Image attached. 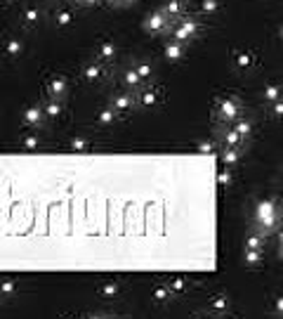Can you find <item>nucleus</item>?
Here are the masks:
<instances>
[{
    "mask_svg": "<svg viewBox=\"0 0 283 319\" xmlns=\"http://www.w3.org/2000/svg\"><path fill=\"white\" fill-rule=\"evenodd\" d=\"M255 225L257 232H262L265 237L272 234V232H279L283 225V208L272 199L260 201L255 210Z\"/></svg>",
    "mask_w": 283,
    "mask_h": 319,
    "instance_id": "nucleus-1",
    "label": "nucleus"
},
{
    "mask_svg": "<svg viewBox=\"0 0 283 319\" xmlns=\"http://www.w3.org/2000/svg\"><path fill=\"white\" fill-rule=\"evenodd\" d=\"M172 21H175V19H170L163 9H158V12H153V14H149V17L144 19V31L156 33V36H163V33H170Z\"/></svg>",
    "mask_w": 283,
    "mask_h": 319,
    "instance_id": "nucleus-2",
    "label": "nucleus"
},
{
    "mask_svg": "<svg viewBox=\"0 0 283 319\" xmlns=\"http://www.w3.org/2000/svg\"><path fill=\"white\" fill-rule=\"evenodd\" d=\"M198 31V24L194 19H179L170 26V40H179V43H189L191 38L196 36Z\"/></svg>",
    "mask_w": 283,
    "mask_h": 319,
    "instance_id": "nucleus-3",
    "label": "nucleus"
},
{
    "mask_svg": "<svg viewBox=\"0 0 283 319\" xmlns=\"http://www.w3.org/2000/svg\"><path fill=\"white\" fill-rule=\"evenodd\" d=\"M220 119L227 121V123H234L236 119H241V104H239V100H234V97L222 100L220 102Z\"/></svg>",
    "mask_w": 283,
    "mask_h": 319,
    "instance_id": "nucleus-4",
    "label": "nucleus"
},
{
    "mask_svg": "<svg viewBox=\"0 0 283 319\" xmlns=\"http://www.w3.org/2000/svg\"><path fill=\"white\" fill-rule=\"evenodd\" d=\"M111 107H114L116 114H125V111L133 109V95L130 92H116L114 100H111Z\"/></svg>",
    "mask_w": 283,
    "mask_h": 319,
    "instance_id": "nucleus-5",
    "label": "nucleus"
},
{
    "mask_svg": "<svg viewBox=\"0 0 283 319\" xmlns=\"http://www.w3.org/2000/svg\"><path fill=\"white\" fill-rule=\"evenodd\" d=\"M186 52V45L184 43H179V40H168V45H165V57H168L170 62H179Z\"/></svg>",
    "mask_w": 283,
    "mask_h": 319,
    "instance_id": "nucleus-6",
    "label": "nucleus"
},
{
    "mask_svg": "<svg viewBox=\"0 0 283 319\" xmlns=\"http://www.w3.org/2000/svg\"><path fill=\"white\" fill-rule=\"evenodd\" d=\"M50 92H52V97H66V92H69V81L64 78V76H57L50 81Z\"/></svg>",
    "mask_w": 283,
    "mask_h": 319,
    "instance_id": "nucleus-7",
    "label": "nucleus"
},
{
    "mask_svg": "<svg viewBox=\"0 0 283 319\" xmlns=\"http://www.w3.org/2000/svg\"><path fill=\"white\" fill-rule=\"evenodd\" d=\"M43 119H45V114H43L40 107H33V109H28L26 114H24V123L31 126V128H38L40 123H43Z\"/></svg>",
    "mask_w": 283,
    "mask_h": 319,
    "instance_id": "nucleus-8",
    "label": "nucleus"
},
{
    "mask_svg": "<svg viewBox=\"0 0 283 319\" xmlns=\"http://www.w3.org/2000/svg\"><path fill=\"white\" fill-rule=\"evenodd\" d=\"M262 100H265L267 104H272V102H276V100H283V88L281 85H267L265 90H262Z\"/></svg>",
    "mask_w": 283,
    "mask_h": 319,
    "instance_id": "nucleus-9",
    "label": "nucleus"
},
{
    "mask_svg": "<svg viewBox=\"0 0 283 319\" xmlns=\"http://www.w3.org/2000/svg\"><path fill=\"white\" fill-rule=\"evenodd\" d=\"M222 140H224V145L231 147V149H239L241 142H243V137H241L234 128H227V130H224V135H222Z\"/></svg>",
    "mask_w": 283,
    "mask_h": 319,
    "instance_id": "nucleus-10",
    "label": "nucleus"
},
{
    "mask_svg": "<svg viewBox=\"0 0 283 319\" xmlns=\"http://www.w3.org/2000/svg\"><path fill=\"white\" fill-rule=\"evenodd\" d=\"M40 109H43V114L47 116V119H57V116L62 114V104H59L57 100H50V102H45Z\"/></svg>",
    "mask_w": 283,
    "mask_h": 319,
    "instance_id": "nucleus-11",
    "label": "nucleus"
},
{
    "mask_svg": "<svg viewBox=\"0 0 283 319\" xmlns=\"http://www.w3.org/2000/svg\"><path fill=\"white\" fill-rule=\"evenodd\" d=\"M246 248H255V251H262V248H265V234L255 229V232H253V234L246 239Z\"/></svg>",
    "mask_w": 283,
    "mask_h": 319,
    "instance_id": "nucleus-12",
    "label": "nucleus"
},
{
    "mask_svg": "<svg viewBox=\"0 0 283 319\" xmlns=\"http://www.w3.org/2000/svg\"><path fill=\"white\" fill-rule=\"evenodd\" d=\"M83 76H85V81H90V83L99 81V78H102V66H99V64H88L85 71H83Z\"/></svg>",
    "mask_w": 283,
    "mask_h": 319,
    "instance_id": "nucleus-13",
    "label": "nucleus"
},
{
    "mask_svg": "<svg viewBox=\"0 0 283 319\" xmlns=\"http://www.w3.org/2000/svg\"><path fill=\"white\" fill-rule=\"evenodd\" d=\"M160 9H163V12H165L170 19H175L177 14L182 12V2H179V0H168V2H165V5H163Z\"/></svg>",
    "mask_w": 283,
    "mask_h": 319,
    "instance_id": "nucleus-14",
    "label": "nucleus"
},
{
    "mask_svg": "<svg viewBox=\"0 0 283 319\" xmlns=\"http://www.w3.org/2000/svg\"><path fill=\"white\" fill-rule=\"evenodd\" d=\"M246 263L250 267H257L262 263V251H255V248H246Z\"/></svg>",
    "mask_w": 283,
    "mask_h": 319,
    "instance_id": "nucleus-15",
    "label": "nucleus"
},
{
    "mask_svg": "<svg viewBox=\"0 0 283 319\" xmlns=\"http://www.w3.org/2000/svg\"><path fill=\"white\" fill-rule=\"evenodd\" d=\"M123 83L128 85V88H130V90H133V88H137V85L142 83V78H140V73L133 69V71H125V73H123Z\"/></svg>",
    "mask_w": 283,
    "mask_h": 319,
    "instance_id": "nucleus-16",
    "label": "nucleus"
},
{
    "mask_svg": "<svg viewBox=\"0 0 283 319\" xmlns=\"http://www.w3.org/2000/svg\"><path fill=\"white\" fill-rule=\"evenodd\" d=\"M222 161L227 165H236L239 163V149H224V154H222Z\"/></svg>",
    "mask_w": 283,
    "mask_h": 319,
    "instance_id": "nucleus-17",
    "label": "nucleus"
},
{
    "mask_svg": "<svg viewBox=\"0 0 283 319\" xmlns=\"http://www.w3.org/2000/svg\"><path fill=\"white\" fill-rule=\"evenodd\" d=\"M234 130H236L241 137H248V135H250V130H253V126H250V121L236 119V126H234Z\"/></svg>",
    "mask_w": 283,
    "mask_h": 319,
    "instance_id": "nucleus-18",
    "label": "nucleus"
},
{
    "mask_svg": "<svg viewBox=\"0 0 283 319\" xmlns=\"http://www.w3.org/2000/svg\"><path fill=\"white\" fill-rule=\"evenodd\" d=\"M97 52L102 59H111V57L116 55V47H114V43H102V45L97 47Z\"/></svg>",
    "mask_w": 283,
    "mask_h": 319,
    "instance_id": "nucleus-19",
    "label": "nucleus"
},
{
    "mask_svg": "<svg viewBox=\"0 0 283 319\" xmlns=\"http://www.w3.org/2000/svg\"><path fill=\"white\" fill-rule=\"evenodd\" d=\"M71 19H73V12H71V9H62V12H57V14H54V21H57L59 26L71 24Z\"/></svg>",
    "mask_w": 283,
    "mask_h": 319,
    "instance_id": "nucleus-20",
    "label": "nucleus"
},
{
    "mask_svg": "<svg viewBox=\"0 0 283 319\" xmlns=\"http://www.w3.org/2000/svg\"><path fill=\"white\" fill-rule=\"evenodd\" d=\"M269 114L274 116V119H283V100H276L269 104Z\"/></svg>",
    "mask_w": 283,
    "mask_h": 319,
    "instance_id": "nucleus-21",
    "label": "nucleus"
},
{
    "mask_svg": "<svg viewBox=\"0 0 283 319\" xmlns=\"http://www.w3.org/2000/svg\"><path fill=\"white\" fill-rule=\"evenodd\" d=\"M250 64H253V57L248 55V52H239V55H236V66H239V69H248Z\"/></svg>",
    "mask_w": 283,
    "mask_h": 319,
    "instance_id": "nucleus-22",
    "label": "nucleus"
},
{
    "mask_svg": "<svg viewBox=\"0 0 283 319\" xmlns=\"http://www.w3.org/2000/svg\"><path fill=\"white\" fill-rule=\"evenodd\" d=\"M135 71L140 73V78L144 81V78H149V76H151V71H153V69H151V64L140 62V64H137V69H135Z\"/></svg>",
    "mask_w": 283,
    "mask_h": 319,
    "instance_id": "nucleus-23",
    "label": "nucleus"
},
{
    "mask_svg": "<svg viewBox=\"0 0 283 319\" xmlns=\"http://www.w3.org/2000/svg\"><path fill=\"white\" fill-rule=\"evenodd\" d=\"M114 119H116V111L114 109H106V111H102V114H99V123H102V126L114 123Z\"/></svg>",
    "mask_w": 283,
    "mask_h": 319,
    "instance_id": "nucleus-24",
    "label": "nucleus"
},
{
    "mask_svg": "<svg viewBox=\"0 0 283 319\" xmlns=\"http://www.w3.org/2000/svg\"><path fill=\"white\" fill-rule=\"evenodd\" d=\"M201 7H203V12H217V9H220V2H217V0H203V2H201Z\"/></svg>",
    "mask_w": 283,
    "mask_h": 319,
    "instance_id": "nucleus-25",
    "label": "nucleus"
},
{
    "mask_svg": "<svg viewBox=\"0 0 283 319\" xmlns=\"http://www.w3.org/2000/svg\"><path fill=\"white\" fill-rule=\"evenodd\" d=\"M140 102L144 104V107H149V104L156 102V95H153V92H144V95H140Z\"/></svg>",
    "mask_w": 283,
    "mask_h": 319,
    "instance_id": "nucleus-26",
    "label": "nucleus"
},
{
    "mask_svg": "<svg viewBox=\"0 0 283 319\" xmlns=\"http://www.w3.org/2000/svg\"><path fill=\"white\" fill-rule=\"evenodd\" d=\"M38 17H40V12H38L35 7L26 9V21H38Z\"/></svg>",
    "mask_w": 283,
    "mask_h": 319,
    "instance_id": "nucleus-27",
    "label": "nucleus"
},
{
    "mask_svg": "<svg viewBox=\"0 0 283 319\" xmlns=\"http://www.w3.org/2000/svg\"><path fill=\"white\" fill-rule=\"evenodd\" d=\"M276 310H279V315H283V298H279V301H276Z\"/></svg>",
    "mask_w": 283,
    "mask_h": 319,
    "instance_id": "nucleus-28",
    "label": "nucleus"
},
{
    "mask_svg": "<svg viewBox=\"0 0 283 319\" xmlns=\"http://www.w3.org/2000/svg\"><path fill=\"white\" fill-rule=\"evenodd\" d=\"M99 0H80V5H97Z\"/></svg>",
    "mask_w": 283,
    "mask_h": 319,
    "instance_id": "nucleus-29",
    "label": "nucleus"
},
{
    "mask_svg": "<svg viewBox=\"0 0 283 319\" xmlns=\"http://www.w3.org/2000/svg\"><path fill=\"white\" fill-rule=\"evenodd\" d=\"M73 147H76V149H85V142H83V140H78V142H73Z\"/></svg>",
    "mask_w": 283,
    "mask_h": 319,
    "instance_id": "nucleus-30",
    "label": "nucleus"
},
{
    "mask_svg": "<svg viewBox=\"0 0 283 319\" xmlns=\"http://www.w3.org/2000/svg\"><path fill=\"white\" fill-rule=\"evenodd\" d=\"M279 241H281V244H283V227L279 229Z\"/></svg>",
    "mask_w": 283,
    "mask_h": 319,
    "instance_id": "nucleus-31",
    "label": "nucleus"
},
{
    "mask_svg": "<svg viewBox=\"0 0 283 319\" xmlns=\"http://www.w3.org/2000/svg\"><path fill=\"white\" fill-rule=\"evenodd\" d=\"M279 258H281V260H283V244H281V246H279Z\"/></svg>",
    "mask_w": 283,
    "mask_h": 319,
    "instance_id": "nucleus-32",
    "label": "nucleus"
},
{
    "mask_svg": "<svg viewBox=\"0 0 283 319\" xmlns=\"http://www.w3.org/2000/svg\"><path fill=\"white\" fill-rule=\"evenodd\" d=\"M281 173H283V165H281Z\"/></svg>",
    "mask_w": 283,
    "mask_h": 319,
    "instance_id": "nucleus-33",
    "label": "nucleus"
},
{
    "mask_svg": "<svg viewBox=\"0 0 283 319\" xmlns=\"http://www.w3.org/2000/svg\"><path fill=\"white\" fill-rule=\"evenodd\" d=\"M281 36H283V28H281Z\"/></svg>",
    "mask_w": 283,
    "mask_h": 319,
    "instance_id": "nucleus-34",
    "label": "nucleus"
}]
</instances>
